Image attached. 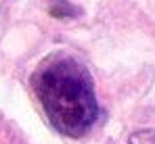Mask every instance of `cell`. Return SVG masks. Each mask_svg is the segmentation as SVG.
Returning <instances> with one entry per match:
<instances>
[{
	"label": "cell",
	"mask_w": 155,
	"mask_h": 144,
	"mask_svg": "<svg viewBox=\"0 0 155 144\" xmlns=\"http://www.w3.org/2000/svg\"><path fill=\"white\" fill-rule=\"evenodd\" d=\"M31 90L52 127L82 138L99 119V102L90 69L67 50L51 52L31 73Z\"/></svg>",
	"instance_id": "cell-1"
},
{
	"label": "cell",
	"mask_w": 155,
	"mask_h": 144,
	"mask_svg": "<svg viewBox=\"0 0 155 144\" xmlns=\"http://www.w3.org/2000/svg\"><path fill=\"white\" fill-rule=\"evenodd\" d=\"M51 15L52 17H61V19L78 17L80 8L74 6V4H69V2H65V0H57V2H52V6H51Z\"/></svg>",
	"instance_id": "cell-2"
},
{
	"label": "cell",
	"mask_w": 155,
	"mask_h": 144,
	"mask_svg": "<svg viewBox=\"0 0 155 144\" xmlns=\"http://www.w3.org/2000/svg\"><path fill=\"white\" fill-rule=\"evenodd\" d=\"M128 144H155V130H138L128 138Z\"/></svg>",
	"instance_id": "cell-3"
}]
</instances>
